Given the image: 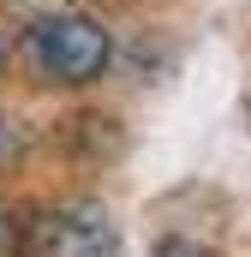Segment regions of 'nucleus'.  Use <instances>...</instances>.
Listing matches in <instances>:
<instances>
[{"instance_id": "obj_1", "label": "nucleus", "mask_w": 251, "mask_h": 257, "mask_svg": "<svg viewBox=\"0 0 251 257\" xmlns=\"http://www.w3.org/2000/svg\"><path fill=\"white\" fill-rule=\"evenodd\" d=\"M24 54L30 66L48 78V84H66V90H84L96 78H108L114 66V36L102 18L66 6V12H42L24 24Z\"/></svg>"}, {"instance_id": "obj_2", "label": "nucleus", "mask_w": 251, "mask_h": 257, "mask_svg": "<svg viewBox=\"0 0 251 257\" xmlns=\"http://www.w3.org/2000/svg\"><path fill=\"white\" fill-rule=\"evenodd\" d=\"M18 257H120V227L96 197L42 203V209H24Z\"/></svg>"}, {"instance_id": "obj_3", "label": "nucleus", "mask_w": 251, "mask_h": 257, "mask_svg": "<svg viewBox=\"0 0 251 257\" xmlns=\"http://www.w3.org/2000/svg\"><path fill=\"white\" fill-rule=\"evenodd\" d=\"M24 251V209L0 203V257H18Z\"/></svg>"}, {"instance_id": "obj_4", "label": "nucleus", "mask_w": 251, "mask_h": 257, "mask_svg": "<svg viewBox=\"0 0 251 257\" xmlns=\"http://www.w3.org/2000/svg\"><path fill=\"white\" fill-rule=\"evenodd\" d=\"M6 162H18V132H12V120H0V168Z\"/></svg>"}, {"instance_id": "obj_5", "label": "nucleus", "mask_w": 251, "mask_h": 257, "mask_svg": "<svg viewBox=\"0 0 251 257\" xmlns=\"http://www.w3.org/2000/svg\"><path fill=\"white\" fill-rule=\"evenodd\" d=\"M6 66H12V36L0 30V78H6Z\"/></svg>"}]
</instances>
